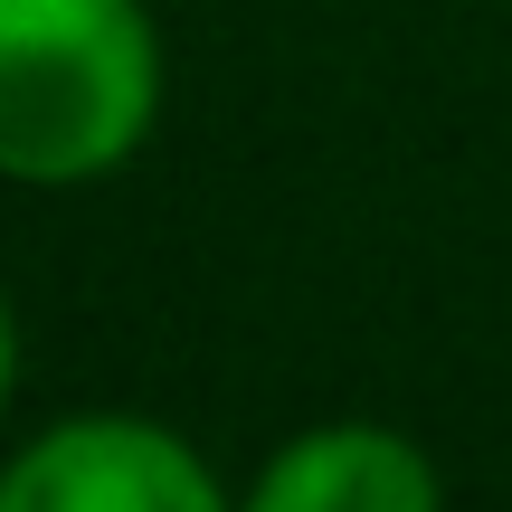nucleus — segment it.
Returning <instances> with one entry per match:
<instances>
[{
    "instance_id": "obj_1",
    "label": "nucleus",
    "mask_w": 512,
    "mask_h": 512,
    "mask_svg": "<svg viewBox=\"0 0 512 512\" xmlns=\"http://www.w3.org/2000/svg\"><path fill=\"white\" fill-rule=\"evenodd\" d=\"M162 76L143 0H0V181H114L162 124Z\"/></svg>"
},
{
    "instance_id": "obj_2",
    "label": "nucleus",
    "mask_w": 512,
    "mask_h": 512,
    "mask_svg": "<svg viewBox=\"0 0 512 512\" xmlns=\"http://www.w3.org/2000/svg\"><path fill=\"white\" fill-rule=\"evenodd\" d=\"M0 512H238V494L181 427L133 408H76L0 465Z\"/></svg>"
},
{
    "instance_id": "obj_3",
    "label": "nucleus",
    "mask_w": 512,
    "mask_h": 512,
    "mask_svg": "<svg viewBox=\"0 0 512 512\" xmlns=\"http://www.w3.org/2000/svg\"><path fill=\"white\" fill-rule=\"evenodd\" d=\"M238 512H446V475L380 418H323L238 484Z\"/></svg>"
},
{
    "instance_id": "obj_4",
    "label": "nucleus",
    "mask_w": 512,
    "mask_h": 512,
    "mask_svg": "<svg viewBox=\"0 0 512 512\" xmlns=\"http://www.w3.org/2000/svg\"><path fill=\"white\" fill-rule=\"evenodd\" d=\"M19 399V313H10V285H0V418Z\"/></svg>"
}]
</instances>
